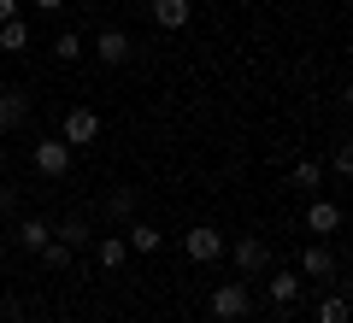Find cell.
<instances>
[{"instance_id":"d4e9b609","label":"cell","mask_w":353,"mask_h":323,"mask_svg":"<svg viewBox=\"0 0 353 323\" xmlns=\"http://www.w3.org/2000/svg\"><path fill=\"white\" fill-rule=\"evenodd\" d=\"M6 18H18V0H0V24H6Z\"/></svg>"},{"instance_id":"4316f807","label":"cell","mask_w":353,"mask_h":323,"mask_svg":"<svg viewBox=\"0 0 353 323\" xmlns=\"http://www.w3.org/2000/svg\"><path fill=\"white\" fill-rule=\"evenodd\" d=\"M83 6H101V0H83Z\"/></svg>"},{"instance_id":"ba28073f","label":"cell","mask_w":353,"mask_h":323,"mask_svg":"<svg viewBox=\"0 0 353 323\" xmlns=\"http://www.w3.org/2000/svg\"><path fill=\"white\" fill-rule=\"evenodd\" d=\"M30 124V94L24 88H0V136Z\"/></svg>"},{"instance_id":"277c9868","label":"cell","mask_w":353,"mask_h":323,"mask_svg":"<svg viewBox=\"0 0 353 323\" xmlns=\"http://www.w3.org/2000/svg\"><path fill=\"white\" fill-rule=\"evenodd\" d=\"M30 165H36V176H53V183H59V176L71 171V147H65L59 136H48V141L30 147Z\"/></svg>"},{"instance_id":"44dd1931","label":"cell","mask_w":353,"mask_h":323,"mask_svg":"<svg viewBox=\"0 0 353 323\" xmlns=\"http://www.w3.org/2000/svg\"><path fill=\"white\" fill-rule=\"evenodd\" d=\"M294 183H301V188H318V159H301V165H294Z\"/></svg>"},{"instance_id":"484cf974","label":"cell","mask_w":353,"mask_h":323,"mask_svg":"<svg viewBox=\"0 0 353 323\" xmlns=\"http://www.w3.org/2000/svg\"><path fill=\"white\" fill-rule=\"evenodd\" d=\"M0 159H6V141H0Z\"/></svg>"},{"instance_id":"7c38bea8","label":"cell","mask_w":353,"mask_h":323,"mask_svg":"<svg viewBox=\"0 0 353 323\" xmlns=\"http://www.w3.org/2000/svg\"><path fill=\"white\" fill-rule=\"evenodd\" d=\"M94 264H101V271H124V264H130L124 236H101V241H94Z\"/></svg>"},{"instance_id":"83f0119b","label":"cell","mask_w":353,"mask_h":323,"mask_svg":"<svg viewBox=\"0 0 353 323\" xmlns=\"http://www.w3.org/2000/svg\"><path fill=\"white\" fill-rule=\"evenodd\" d=\"M0 323H6V317H0Z\"/></svg>"},{"instance_id":"5bb4252c","label":"cell","mask_w":353,"mask_h":323,"mask_svg":"<svg viewBox=\"0 0 353 323\" xmlns=\"http://www.w3.org/2000/svg\"><path fill=\"white\" fill-rule=\"evenodd\" d=\"M271 300H277V311H289L301 300V271H271Z\"/></svg>"},{"instance_id":"9a60e30c","label":"cell","mask_w":353,"mask_h":323,"mask_svg":"<svg viewBox=\"0 0 353 323\" xmlns=\"http://www.w3.org/2000/svg\"><path fill=\"white\" fill-rule=\"evenodd\" d=\"M106 218H112V224H130V218H136V188H112V194H106Z\"/></svg>"},{"instance_id":"ffe728a7","label":"cell","mask_w":353,"mask_h":323,"mask_svg":"<svg viewBox=\"0 0 353 323\" xmlns=\"http://www.w3.org/2000/svg\"><path fill=\"white\" fill-rule=\"evenodd\" d=\"M318 323H347V294H324L318 300Z\"/></svg>"},{"instance_id":"cb8c5ba5","label":"cell","mask_w":353,"mask_h":323,"mask_svg":"<svg viewBox=\"0 0 353 323\" xmlns=\"http://www.w3.org/2000/svg\"><path fill=\"white\" fill-rule=\"evenodd\" d=\"M30 6H36V12H59L65 0H30Z\"/></svg>"},{"instance_id":"603a6c76","label":"cell","mask_w":353,"mask_h":323,"mask_svg":"<svg viewBox=\"0 0 353 323\" xmlns=\"http://www.w3.org/2000/svg\"><path fill=\"white\" fill-rule=\"evenodd\" d=\"M6 211H18V188H6V183H0V218H6Z\"/></svg>"},{"instance_id":"30bf717a","label":"cell","mask_w":353,"mask_h":323,"mask_svg":"<svg viewBox=\"0 0 353 323\" xmlns=\"http://www.w3.org/2000/svg\"><path fill=\"white\" fill-rule=\"evenodd\" d=\"M124 247H130V253H159V247H165V229H159V224H148V218H130Z\"/></svg>"},{"instance_id":"5b68a950","label":"cell","mask_w":353,"mask_h":323,"mask_svg":"<svg viewBox=\"0 0 353 323\" xmlns=\"http://www.w3.org/2000/svg\"><path fill=\"white\" fill-rule=\"evenodd\" d=\"M183 253H189L194 264H212V259H224V236H218L212 224H194L189 236H183Z\"/></svg>"},{"instance_id":"4fadbf2b","label":"cell","mask_w":353,"mask_h":323,"mask_svg":"<svg viewBox=\"0 0 353 323\" xmlns=\"http://www.w3.org/2000/svg\"><path fill=\"white\" fill-rule=\"evenodd\" d=\"M48 241H53V224H48V218H24V224H18V247H24V253H41Z\"/></svg>"},{"instance_id":"9c48e42d","label":"cell","mask_w":353,"mask_h":323,"mask_svg":"<svg viewBox=\"0 0 353 323\" xmlns=\"http://www.w3.org/2000/svg\"><path fill=\"white\" fill-rule=\"evenodd\" d=\"M148 12H153V24H159V30H189L194 0H148Z\"/></svg>"},{"instance_id":"ac0fdd59","label":"cell","mask_w":353,"mask_h":323,"mask_svg":"<svg viewBox=\"0 0 353 323\" xmlns=\"http://www.w3.org/2000/svg\"><path fill=\"white\" fill-rule=\"evenodd\" d=\"M36 259H41V264H48V271H71V259H77V253H71V247H65V241H59V236H53V241H48V247H41V253H36Z\"/></svg>"},{"instance_id":"52a82bcc","label":"cell","mask_w":353,"mask_h":323,"mask_svg":"<svg viewBox=\"0 0 353 323\" xmlns=\"http://www.w3.org/2000/svg\"><path fill=\"white\" fill-rule=\"evenodd\" d=\"M230 259H236V271H241V276H259L265 264H271V247H265L259 236H241L236 247H230Z\"/></svg>"},{"instance_id":"7402d4cb","label":"cell","mask_w":353,"mask_h":323,"mask_svg":"<svg viewBox=\"0 0 353 323\" xmlns=\"http://www.w3.org/2000/svg\"><path fill=\"white\" fill-rule=\"evenodd\" d=\"M330 171H336L341 183H347V176H353V153H347V147H336V159H330Z\"/></svg>"},{"instance_id":"8fae6325","label":"cell","mask_w":353,"mask_h":323,"mask_svg":"<svg viewBox=\"0 0 353 323\" xmlns=\"http://www.w3.org/2000/svg\"><path fill=\"white\" fill-rule=\"evenodd\" d=\"M306 229H312L318 241L336 236V229H341V206H336V200H312V206H306Z\"/></svg>"},{"instance_id":"d6986e66","label":"cell","mask_w":353,"mask_h":323,"mask_svg":"<svg viewBox=\"0 0 353 323\" xmlns=\"http://www.w3.org/2000/svg\"><path fill=\"white\" fill-rule=\"evenodd\" d=\"M53 236H59L71 253H83V247H88V229H83V218H65V224H53Z\"/></svg>"},{"instance_id":"7a4b0ae2","label":"cell","mask_w":353,"mask_h":323,"mask_svg":"<svg viewBox=\"0 0 353 323\" xmlns=\"http://www.w3.org/2000/svg\"><path fill=\"white\" fill-rule=\"evenodd\" d=\"M206 306H212V317H218V323H241V317L253 311V294H248V282H218Z\"/></svg>"},{"instance_id":"2e32d148","label":"cell","mask_w":353,"mask_h":323,"mask_svg":"<svg viewBox=\"0 0 353 323\" xmlns=\"http://www.w3.org/2000/svg\"><path fill=\"white\" fill-rule=\"evenodd\" d=\"M30 48V24L24 18H6V24H0V53H24Z\"/></svg>"},{"instance_id":"8992f818","label":"cell","mask_w":353,"mask_h":323,"mask_svg":"<svg viewBox=\"0 0 353 323\" xmlns=\"http://www.w3.org/2000/svg\"><path fill=\"white\" fill-rule=\"evenodd\" d=\"M88 53H94L101 65H130V53H136V41H130L124 30H101V36L88 41Z\"/></svg>"},{"instance_id":"6da1fadb","label":"cell","mask_w":353,"mask_h":323,"mask_svg":"<svg viewBox=\"0 0 353 323\" xmlns=\"http://www.w3.org/2000/svg\"><path fill=\"white\" fill-rule=\"evenodd\" d=\"M59 141L65 147H88V141H101V112H94V106H71V112L59 118Z\"/></svg>"},{"instance_id":"e0dca14e","label":"cell","mask_w":353,"mask_h":323,"mask_svg":"<svg viewBox=\"0 0 353 323\" xmlns=\"http://www.w3.org/2000/svg\"><path fill=\"white\" fill-rule=\"evenodd\" d=\"M48 53H53V59H59V65H77V59H83V36H77V30H59Z\"/></svg>"},{"instance_id":"3957f363","label":"cell","mask_w":353,"mask_h":323,"mask_svg":"<svg viewBox=\"0 0 353 323\" xmlns=\"http://www.w3.org/2000/svg\"><path fill=\"white\" fill-rule=\"evenodd\" d=\"M294 271H301V282H336V276H341V259L324 247V241H312V247L301 253V264H294Z\"/></svg>"}]
</instances>
